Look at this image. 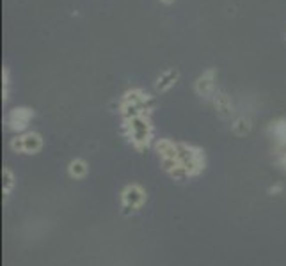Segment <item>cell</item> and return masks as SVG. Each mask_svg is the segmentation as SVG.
<instances>
[{
  "label": "cell",
  "mask_w": 286,
  "mask_h": 266,
  "mask_svg": "<svg viewBox=\"0 0 286 266\" xmlns=\"http://www.w3.org/2000/svg\"><path fill=\"white\" fill-rule=\"evenodd\" d=\"M176 75H178V73L174 71V69H171V71H167L166 75L162 76V78L158 80V89H167L169 87V85H172L174 84V80H176Z\"/></svg>",
  "instance_id": "1"
},
{
  "label": "cell",
  "mask_w": 286,
  "mask_h": 266,
  "mask_svg": "<svg viewBox=\"0 0 286 266\" xmlns=\"http://www.w3.org/2000/svg\"><path fill=\"white\" fill-rule=\"evenodd\" d=\"M162 2H166V4H171V2H174V0H162Z\"/></svg>",
  "instance_id": "2"
}]
</instances>
